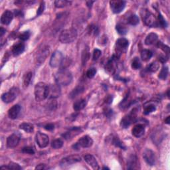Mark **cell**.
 I'll use <instances>...</instances> for the list:
<instances>
[{
    "label": "cell",
    "mask_w": 170,
    "mask_h": 170,
    "mask_svg": "<svg viewBox=\"0 0 170 170\" xmlns=\"http://www.w3.org/2000/svg\"><path fill=\"white\" fill-rule=\"evenodd\" d=\"M55 81L60 86H67L72 82V75L66 69H61L55 74Z\"/></svg>",
    "instance_id": "6da1fadb"
},
{
    "label": "cell",
    "mask_w": 170,
    "mask_h": 170,
    "mask_svg": "<svg viewBox=\"0 0 170 170\" xmlns=\"http://www.w3.org/2000/svg\"><path fill=\"white\" fill-rule=\"evenodd\" d=\"M76 37H77L76 30L71 28L63 30L59 35V40L62 43L67 44V43H71L75 41Z\"/></svg>",
    "instance_id": "7a4b0ae2"
},
{
    "label": "cell",
    "mask_w": 170,
    "mask_h": 170,
    "mask_svg": "<svg viewBox=\"0 0 170 170\" xmlns=\"http://www.w3.org/2000/svg\"><path fill=\"white\" fill-rule=\"evenodd\" d=\"M35 97L38 102L44 101L47 98V85L44 82H39L35 86Z\"/></svg>",
    "instance_id": "3957f363"
},
{
    "label": "cell",
    "mask_w": 170,
    "mask_h": 170,
    "mask_svg": "<svg viewBox=\"0 0 170 170\" xmlns=\"http://www.w3.org/2000/svg\"><path fill=\"white\" fill-rule=\"evenodd\" d=\"M141 15L142 18V20L145 24L151 27H158V23L157 19L155 18L154 14H152L151 12H149L148 10H142L141 11Z\"/></svg>",
    "instance_id": "277c9868"
},
{
    "label": "cell",
    "mask_w": 170,
    "mask_h": 170,
    "mask_svg": "<svg viewBox=\"0 0 170 170\" xmlns=\"http://www.w3.org/2000/svg\"><path fill=\"white\" fill-rule=\"evenodd\" d=\"M19 93V89L17 87H13L8 92H5L2 96V100L5 103L13 102L18 97Z\"/></svg>",
    "instance_id": "5b68a950"
},
{
    "label": "cell",
    "mask_w": 170,
    "mask_h": 170,
    "mask_svg": "<svg viewBox=\"0 0 170 170\" xmlns=\"http://www.w3.org/2000/svg\"><path fill=\"white\" fill-rule=\"evenodd\" d=\"M64 59L63 55L61 51H56L53 53L51 58L50 59L49 65L53 68H56L61 66V63Z\"/></svg>",
    "instance_id": "8992f818"
},
{
    "label": "cell",
    "mask_w": 170,
    "mask_h": 170,
    "mask_svg": "<svg viewBox=\"0 0 170 170\" xmlns=\"http://www.w3.org/2000/svg\"><path fill=\"white\" fill-rule=\"evenodd\" d=\"M61 95V87L58 84L47 85V98L49 99H55Z\"/></svg>",
    "instance_id": "52a82bcc"
},
{
    "label": "cell",
    "mask_w": 170,
    "mask_h": 170,
    "mask_svg": "<svg viewBox=\"0 0 170 170\" xmlns=\"http://www.w3.org/2000/svg\"><path fill=\"white\" fill-rule=\"evenodd\" d=\"M49 53V49L47 47H44L39 50V51L37 53L35 61L37 65H41L45 62L46 59L47 58Z\"/></svg>",
    "instance_id": "ba28073f"
},
{
    "label": "cell",
    "mask_w": 170,
    "mask_h": 170,
    "mask_svg": "<svg viewBox=\"0 0 170 170\" xmlns=\"http://www.w3.org/2000/svg\"><path fill=\"white\" fill-rule=\"evenodd\" d=\"M35 140L39 148H44L48 146L49 143V138L47 135L42 132H38L35 136Z\"/></svg>",
    "instance_id": "9c48e42d"
},
{
    "label": "cell",
    "mask_w": 170,
    "mask_h": 170,
    "mask_svg": "<svg viewBox=\"0 0 170 170\" xmlns=\"http://www.w3.org/2000/svg\"><path fill=\"white\" fill-rule=\"evenodd\" d=\"M136 120V112L134 111H132L130 114L126 116L124 118H123L121 120L120 125L122 128H127L129 127L132 123L135 122Z\"/></svg>",
    "instance_id": "30bf717a"
},
{
    "label": "cell",
    "mask_w": 170,
    "mask_h": 170,
    "mask_svg": "<svg viewBox=\"0 0 170 170\" xmlns=\"http://www.w3.org/2000/svg\"><path fill=\"white\" fill-rule=\"evenodd\" d=\"M81 161V158L80 156L77 155H71L62 159V160L60 162V165L62 167H65V166L74 164H76V163L80 162Z\"/></svg>",
    "instance_id": "8fae6325"
},
{
    "label": "cell",
    "mask_w": 170,
    "mask_h": 170,
    "mask_svg": "<svg viewBox=\"0 0 170 170\" xmlns=\"http://www.w3.org/2000/svg\"><path fill=\"white\" fill-rule=\"evenodd\" d=\"M117 63H118V57L117 56H112V57L109 60L108 63H106L105 66V70L107 73L109 75H114L116 67H117Z\"/></svg>",
    "instance_id": "7c38bea8"
},
{
    "label": "cell",
    "mask_w": 170,
    "mask_h": 170,
    "mask_svg": "<svg viewBox=\"0 0 170 170\" xmlns=\"http://www.w3.org/2000/svg\"><path fill=\"white\" fill-rule=\"evenodd\" d=\"M110 4H111V8L113 13L118 14V13H121L125 8L126 2L120 1V0L111 1L110 2Z\"/></svg>",
    "instance_id": "4fadbf2b"
},
{
    "label": "cell",
    "mask_w": 170,
    "mask_h": 170,
    "mask_svg": "<svg viewBox=\"0 0 170 170\" xmlns=\"http://www.w3.org/2000/svg\"><path fill=\"white\" fill-rule=\"evenodd\" d=\"M143 158L145 162L149 165H154L156 164V156L154 152L150 149H146L143 153Z\"/></svg>",
    "instance_id": "5bb4252c"
},
{
    "label": "cell",
    "mask_w": 170,
    "mask_h": 170,
    "mask_svg": "<svg viewBox=\"0 0 170 170\" xmlns=\"http://www.w3.org/2000/svg\"><path fill=\"white\" fill-rule=\"evenodd\" d=\"M77 143L81 148H86L91 147L93 144V140L90 136H85L80 138Z\"/></svg>",
    "instance_id": "9a60e30c"
},
{
    "label": "cell",
    "mask_w": 170,
    "mask_h": 170,
    "mask_svg": "<svg viewBox=\"0 0 170 170\" xmlns=\"http://www.w3.org/2000/svg\"><path fill=\"white\" fill-rule=\"evenodd\" d=\"M19 141L20 138L18 135L12 134L7 139V146L9 148H15L19 144Z\"/></svg>",
    "instance_id": "2e32d148"
},
{
    "label": "cell",
    "mask_w": 170,
    "mask_h": 170,
    "mask_svg": "<svg viewBox=\"0 0 170 170\" xmlns=\"http://www.w3.org/2000/svg\"><path fill=\"white\" fill-rule=\"evenodd\" d=\"M85 160L87 164L91 166L94 169H99V165L97 161L95 159V158L91 154H86L84 157Z\"/></svg>",
    "instance_id": "e0dca14e"
},
{
    "label": "cell",
    "mask_w": 170,
    "mask_h": 170,
    "mask_svg": "<svg viewBox=\"0 0 170 170\" xmlns=\"http://www.w3.org/2000/svg\"><path fill=\"white\" fill-rule=\"evenodd\" d=\"M13 18V14L11 11L9 10H6L5 11L3 12L1 17V22L2 24L9 25L11 22Z\"/></svg>",
    "instance_id": "ac0fdd59"
},
{
    "label": "cell",
    "mask_w": 170,
    "mask_h": 170,
    "mask_svg": "<svg viewBox=\"0 0 170 170\" xmlns=\"http://www.w3.org/2000/svg\"><path fill=\"white\" fill-rule=\"evenodd\" d=\"M25 50V44L21 42H18L13 46L12 53L14 56H18L23 53Z\"/></svg>",
    "instance_id": "d6986e66"
},
{
    "label": "cell",
    "mask_w": 170,
    "mask_h": 170,
    "mask_svg": "<svg viewBox=\"0 0 170 170\" xmlns=\"http://www.w3.org/2000/svg\"><path fill=\"white\" fill-rule=\"evenodd\" d=\"M144 132H145V128L144 126L142 124H138L135 126L132 130L133 136H135L136 138L141 137V136L144 134Z\"/></svg>",
    "instance_id": "ffe728a7"
},
{
    "label": "cell",
    "mask_w": 170,
    "mask_h": 170,
    "mask_svg": "<svg viewBox=\"0 0 170 170\" xmlns=\"http://www.w3.org/2000/svg\"><path fill=\"white\" fill-rule=\"evenodd\" d=\"M20 111H21V107L18 104L13 106L9 110L8 116L11 119H15L18 118L19 114Z\"/></svg>",
    "instance_id": "44dd1931"
},
{
    "label": "cell",
    "mask_w": 170,
    "mask_h": 170,
    "mask_svg": "<svg viewBox=\"0 0 170 170\" xmlns=\"http://www.w3.org/2000/svg\"><path fill=\"white\" fill-rule=\"evenodd\" d=\"M158 36L154 33H151L146 37L145 39V44L146 45H151L158 42Z\"/></svg>",
    "instance_id": "7402d4cb"
},
{
    "label": "cell",
    "mask_w": 170,
    "mask_h": 170,
    "mask_svg": "<svg viewBox=\"0 0 170 170\" xmlns=\"http://www.w3.org/2000/svg\"><path fill=\"white\" fill-rule=\"evenodd\" d=\"M81 131H82L81 129L80 128L75 127V128H73L70 130L69 132H66L65 134L63 135V136L65 139H69V138H72L73 136H75L77 134H79Z\"/></svg>",
    "instance_id": "603a6c76"
},
{
    "label": "cell",
    "mask_w": 170,
    "mask_h": 170,
    "mask_svg": "<svg viewBox=\"0 0 170 170\" xmlns=\"http://www.w3.org/2000/svg\"><path fill=\"white\" fill-rule=\"evenodd\" d=\"M86 105V101L85 99H81L76 101L73 104V108L75 111L78 112L84 108Z\"/></svg>",
    "instance_id": "cb8c5ba5"
},
{
    "label": "cell",
    "mask_w": 170,
    "mask_h": 170,
    "mask_svg": "<svg viewBox=\"0 0 170 170\" xmlns=\"http://www.w3.org/2000/svg\"><path fill=\"white\" fill-rule=\"evenodd\" d=\"M116 45L118 46L119 49H126L128 48L129 45V42L128 39H126V38H120L116 41Z\"/></svg>",
    "instance_id": "d4e9b609"
},
{
    "label": "cell",
    "mask_w": 170,
    "mask_h": 170,
    "mask_svg": "<svg viewBox=\"0 0 170 170\" xmlns=\"http://www.w3.org/2000/svg\"><path fill=\"white\" fill-rule=\"evenodd\" d=\"M138 160L137 158L135 156H132L128 159V169H134L137 168Z\"/></svg>",
    "instance_id": "484cf974"
},
{
    "label": "cell",
    "mask_w": 170,
    "mask_h": 170,
    "mask_svg": "<svg viewBox=\"0 0 170 170\" xmlns=\"http://www.w3.org/2000/svg\"><path fill=\"white\" fill-rule=\"evenodd\" d=\"M19 128L23 130V131L27 133H31L34 130V126L33 124H30V123H22L19 125Z\"/></svg>",
    "instance_id": "4316f807"
},
{
    "label": "cell",
    "mask_w": 170,
    "mask_h": 170,
    "mask_svg": "<svg viewBox=\"0 0 170 170\" xmlns=\"http://www.w3.org/2000/svg\"><path fill=\"white\" fill-rule=\"evenodd\" d=\"M83 91H84V87L81 86H79L75 89H73L72 92L70 93L69 97L71 98H75L76 96H78L79 95H81V93H82Z\"/></svg>",
    "instance_id": "83f0119b"
},
{
    "label": "cell",
    "mask_w": 170,
    "mask_h": 170,
    "mask_svg": "<svg viewBox=\"0 0 170 170\" xmlns=\"http://www.w3.org/2000/svg\"><path fill=\"white\" fill-rule=\"evenodd\" d=\"M152 55H153L152 52L148 49L142 50L141 52V58L142 59V61H149V60L152 58Z\"/></svg>",
    "instance_id": "f1b7e54d"
},
{
    "label": "cell",
    "mask_w": 170,
    "mask_h": 170,
    "mask_svg": "<svg viewBox=\"0 0 170 170\" xmlns=\"http://www.w3.org/2000/svg\"><path fill=\"white\" fill-rule=\"evenodd\" d=\"M71 4V2L66 1V0H56L55 2V5L57 8H63L66 6Z\"/></svg>",
    "instance_id": "f546056e"
},
{
    "label": "cell",
    "mask_w": 170,
    "mask_h": 170,
    "mask_svg": "<svg viewBox=\"0 0 170 170\" xmlns=\"http://www.w3.org/2000/svg\"><path fill=\"white\" fill-rule=\"evenodd\" d=\"M33 76V73L31 72H29L24 76V78H23V86L24 87H28V86L29 85L30 83L31 82Z\"/></svg>",
    "instance_id": "4dcf8cb0"
},
{
    "label": "cell",
    "mask_w": 170,
    "mask_h": 170,
    "mask_svg": "<svg viewBox=\"0 0 170 170\" xmlns=\"http://www.w3.org/2000/svg\"><path fill=\"white\" fill-rule=\"evenodd\" d=\"M168 72H169V70L167 66H163L160 72H159V75L158 76V77L162 79V80H165L168 77Z\"/></svg>",
    "instance_id": "1f68e13d"
},
{
    "label": "cell",
    "mask_w": 170,
    "mask_h": 170,
    "mask_svg": "<svg viewBox=\"0 0 170 170\" xmlns=\"http://www.w3.org/2000/svg\"><path fill=\"white\" fill-rule=\"evenodd\" d=\"M116 29L120 35H126L128 32V28L124 25L118 24L116 26Z\"/></svg>",
    "instance_id": "d6a6232c"
},
{
    "label": "cell",
    "mask_w": 170,
    "mask_h": 170,
    "mask_svg": "<svg viewBox=\"0 0 170 170\" xmlns=\"http://www.w3.org/2000/svg\"><path fill=\"white\" fill-rule=\"evenodd\" d=\"M1 169L18 170V169H21V168L18 164H16V163H14V162H11V163H9V164L7 166H2Z\"/></svg>",
    "instance_id": "836d02e7"
},
{
    "label": "cell",
    "mask_w": 170,
    "mask_h": 170,
    "mask_svg": "<svg viewBox=\"0 0 170 170\" xmlns=\"http://www.w3.org/2000/svg\"><path fill=\"white\" fill-rule=\"evenodd\" d=\"M63 142L61 139H56L51 143V147L54 149H59L63 147Z\"/></svg>",
    "instance_id": "e575fe53"
},
{
    "label": "cell",
    "mask_w": 170,
    "mask_h": 170,
    "mask_svg": "<svg viewBox=\"0 0 170 170\" xmlns=\"http://www.w3.org/2000/svg\"><path fill=\"white\" fill-rule=\"evenodd\" d=\"M128 22L131 25H136L139 23V18L136 15H131L128 19Z\"/></svg>",
    "instance_id": "d590c367"
},
{
    "label": "cell",
    "mask_w": 170,
    "mask_h": 170,
    "mask_svg": "<svg viewBox=\"0 0 170 170\" xmlns=\"http://www.w3.org/2000/svg\"><path fill=\"white\" fill-rule=\"evenodd\" d=\"M141 66H142V63L139 58L135 57L134 59H133V61L132 62V69H134V70H137L140 68Z\"/></svg>",
    "instance_id": "8d00e7d4"
},
{
    "label": "cell",
    "mask_w": 170,
    "mask_h": 170,
    "mask_svg": "<svg viewBox=\"0 0 170 170\" xmlns=\"http://www.w3.org/2000/svg\"><path fill=\"white\" fill-rule=\"evenodd\" d=\"M159 68V63L158 61H155L152 63V64L149 66L148 70L149 72H156V71H158Z\"/></svg>",
    "instance_id": "74e56055"
},
{
    "label": "cell",
    "mask_w": 170,
    "mask_h": 170,
    "mask_svg": "<svg viewBox=\"0 0 170 170\" xmlns=\"http://www.w3.org/2000/svg\"><path fill=\"white\" fill-rule=\"evenodd\" d=\"M112 144H114V146H116V147L120 148L121 149H126V146L124 145V144H123V143L118 138H116V137L113 138Z\"/></svg>",
    "instance_id": "f35d334b"
},
{
    "label": "cell",
    "mask_w": 170,
    "mask_h": 170,
    "mask_svg": "<svg viewBox=\"0 0 170 170\" xmlns=\"http://www.w3.org/2000/svg\"><path fill=\"white\" fill-rule=\"evenodd\" d=\"M156 110V106L153 104H149L146 106L145 108H144V114L145 115H148L149 114H150V113L154 112Z\"/></svg>",
    "instance_id": "ab89813d"
},
{
    "label": "cell",
    "mask_w": 170,
    "mask_h": 170,
    "mask_svg": "<svg viewBox=\"0 0 170 170\" xmlns=\"http://www.w3.org/2000/svg\"><path fill=\"white\" fill-rule=\"evenodd\" d=\"M30 35H31V33H30L29 31H27L22 33L19 36V38L21 39V41H24L29 39V38L30 37Z\"/></svg>",
    "instance_id": "60d3db41"
},
{
    "label": "cell",
    "mask_w": 170,
    "mask_h": 170,
    "mask_svg": "<svg viewBox=\"0 0 170 170\" xmlns=\"http://www.w3.org/2000/svg\"><path fill=\"white\" fill-rule=\"evenodd\" d=\"M96 73V69L95 68H91L88 70V71L86 72V76L88 79H92L94 77Z\"/></svg>",
    "instance_id": "b9f144b4"
},
{
    "label": "cell",
    "mask_w": 170,
    "mask_h": 170,
    "mask_svg": "<svg viewBox=\"0 0 170 170\" xmlns=\"http://www.w3.org/2000/svg\"><path fill=\"white\" fill-rule=\"evenodd\" d=\"M102 55V52L101 50H99L98 49H95L94 50V51H93V56H92V59L94 61H96V60H98L100 56H101Z\"/></svg>",
    "instance_id": "7bdbcfd3"
},
{
    "label": "cell",
    "mask_w": 170,
    "mask_h": 170,
    "mask_svg": "<svg viewBox=\"0 0 170 170\" xmlns=\"http://www.w3.org/2000/svg\"><path fill=\"white\" fill-rule=\"evenodd\" d=\"M158 21L159 25L162 26L163 27H167L168 23L166 22L165 19L164 18V17H163L161 14H159L158 15Z\"/></svg>",
    "instance_id": "ee69618b"
},
{
    "label": "cell",
    "mask_w": 170,
    "mask_h": 170,
    "mask_svg": "<svg viewBox=\"0 0 170 170\" xmlns=\"http://www.w3.org/2000/svg\"><path fill=\"white\" fill-rule=\"evenodd\" d=\"M22 152L25 153V154H30V155H33L35 154V151L33 149V148L29 147V146H27V147H25L23 148L22 149Z\"/></svg>",
    "instance_id": "f6af8a7d"
},
{
    "label": "cell",
    "mask_w": 170,
    "mask_h": 170,
    "mask_svg": "<svg viewBox=\"0 0 170 170\" xmlns=\"http://www.w3.org/2000/svg\"><path fill=\"white\" fill-rule=\"evenodd\" d=\"M45 8V2H41V4H40L39 8L37 9V16L42 14V13H43V11H44Z\"/></svg>",
    "instance_id": "bcb514c9"
},
{
    "label": "cell",
    "mask_w": 170,
    "mask_h": 170,
    "mask_svg": "<svg viewBox=\"0 0 170 170\" xmlns=\"http://www.w3.org/2000/svg\"><path fill=\"white\" fill-rule=\"evenodd\" d=\"M158 43V47H159L161 48L165 53H167V54H168L169 52V47L164 45V44H163V43H162L161 42H159V43Z\"/></svg>",
    "instance_id": "7dc6e473"
},
{
    "label": "cell",
    "mask_w": 170,
    "mask_h": 170,
    "mask_svg": "<svg viewBox=\"0 0 170 170\" xmlns=\"http://www.w3.org/2000/svg\"><path fill=\"white\" fill-rule=\"evenodd\" d=\"M45 128L47 130L51 131L53 130H54V125L53 124H48L45 126Z\"/></svg>",
    "instance_id": "c3c4849f"
},
{
    "label": "cell",
    "mask_w": 170,
    "mask_h": 170,
    "mask_svg": "<svg viewBox=\"0 0 170 170\" xmlns=\"http://www.w3.org/2000/svg\"><path fill=\"white\" fill-rule=\"evenodd\" d=\"M36 169H47V167L45 164H39L38 166L35 168Z\"/></svg>",
    "instance_id": "681fc988"
},
{
    "label": "cell",
    "mask_w": 170,
    "mask_h": 170,
    "mask_svg": "<svg viewBox=\"0 0 170 170\" xmlns=\"http://www.w3.org/2000/svg\"><path fill=\"white\" fill-rule=\"evenodd\" d=\"M159 61H160L162 63H165L168 61V57L167 56H161L160 57H159Z\"/></svg>",
    "instance_id": "f907efd6"
},
{
    "label": "cell",
    "mask_w": 170,
    "mask_h": 170,
    "mask_svg": "<svg viewBox=\"0 0 170 170\" xmlns=\"http://www.w3.org/2000/svg\"><path fill=\"white\" fill-rule=\"evenodd\" d=\"M5 32V30L3 29L2 27V28H1V37L3 36V35L4 34Z\"/></svg>",
    "instance_id": "816d5d0a"
},
{
    "label": "cell",
    "mask_w": 170,
    "mask_h": 170,
    "mask_svg": "<svg viewBox=\"0 0 170 170\" xmlns=\"http://www.w3.org/2000/svg\"><path fill=\"white\" fill-rule=\"evenodd\" d=\"M165 122L166 123V124H169V116H168L167 119L165 120Z\"/></svg>",
    "instance_id": "f5cc1de1"
},
{
    "label": "cell",
    "mask_w": 170,
    "mask_h": 170,
    "mask_svg": "<svg viewBox=\"0 0 170 170\" xmlns=\"http://www.w3.org/2000/svg\"><path fill=\"white\" fill-rule=\"evenodd\" d=\"M103 169H109V168H106V167H104V168H103Z\"/></svg>",
    "instance_id": "db71d44e"
}]
</instances>
